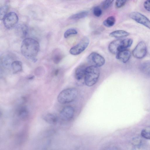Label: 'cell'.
I'll use <instances>...</instances> for the list:
<instances>
[{"label": "cell", "mask_w": 150, "mask_h": 150, "mask_svg": "<svg viewBox=\"0 0 150 150\" xmlns=\"http://www.w3.org/2000/svg\"><path fill=\"white\" fill-rule=\"evenodd\" d=\"M39 49V43L36 40L33 38H27L22 41L21 49L22 55L25 58L35 62Z\"/></svg>", "instance_id": "cell-1"}, {"label": "cell", "mask_w": 150, "mask_h": 150, "mask_svg": "<svg viewBox=\"0 0 150 150\" xmlns=\"http://www.w3.org/2000/svg\"><path fill=\"white\" fill-rule=\"evenodd\" d=\"M9 6L6 4L0 7V18L1 20H3L6 15L8 14L7 12L9 9Z\"/></svg>", "instance_id": "cell-22"}, {"label": "cell", "mask_w": 150, "mask_h": 150, "mask_svg": "<svg viewBox=\"0 0 150 150\" xmlns=\"http://www.w3.org/2000/svg\"><path fill=\"white\" fill-rule=\"evenodd\" d=\"M17 114L18 116L22 119L26 118L28 115L29 112L27 108L25 106L20 107L18 110Z\"/></svg>", "instance_id": "cell-18"}, {"label": "cell", "mask_w": 150, "mask_h": 150, "mask_svg": "<svg viewBox=\"0 0 150 150\" xmlns=\"http://www.w3.org/2000/svg\"><path fill=\"white\" fill-rule=\"evenodd\" d=\"M122 40L118 39L111 42L108 46L110 52L113 54H117L120 51Z\"/></svg>", "instance_id": "cell-10"}, {"label": "cell", "mask_w": 150, "mask_h": 150, "mask_svg": "<svg viewBox=\"0 0 150 150\" xmlns=\"http://www.w3.org/2000/svg\"><path fill=\"white\" fill-rule=\"evenodd\" d=\"M64 54L59 49H56L53 52L52 59L54 62L58 64L63 57Z\"/></svg>", "instance_id": "cell-13"}, {"label": "cell", "mask_w": 150, "mask_h": 150, "mask_svg": "<svg viewBox=\"0 0 150 150\" xmlns=\"http://www.w3.org/2000/svg\"><path fill=\"white\" fill-rule=\"evenodd\" d=\"M90 42L88 38H83L76 45L70 49V53L73 55H78L83 52L87 47Z\"/></svg>", "instance_id": "cell-4"}, {"label": "cell", "mask_w": 150, "mask_h": 150, "mask_svg": "<svg viewBox=\"0 0 150 150\" xmlns=\"http://www.w3.org/2000/svg\"><path fill=\"white\" fill-rule=\"evenodd\" d=\"M113 1V0L104 1L101 3V6L103 9H107L110 6Z\"/></svg>", "instance_id": "cell-27"}, {"label": "cell", "mask_w": 150, "mask_h": 150, "mask_svg": "<svg viewBox=\"0 0 150 150\" xmlns=\"http://www.w3.org/2000/svg\"><path fill=\"white\" fill-rule=\"evenodd\" d=\"M100 74L98 67L90 66L87 67L84 78V81L86 85L91 86L97 82Z\"/></svg>", "instance_id": "cell-2"}, {"label": "cell", "mask_w": 150, "mask_h": 150, "mask_svg": "<svg viewBox=\"0 0 150 150\" xmlns=\"http://www.w3.org/2000/svg\"><path fill=\"white\" fill-rule=\"evenodd\" d=\"M129 35V33L122 30H118L110 33L109 35L112 37L117 38L126 37Z\"/></svg>", "instance_id": "cell-16"}, {"label": "cell", "mask_w": 150, "mask_h": 150, "mask_svg": "<svg viewBox=\"0 0 150 150\" xmlns=\"http://www.w3.org/2000/svg\"><path fill=\"white\" fill-rule=\"evenodd\" d=\"M88 13V11H82L72 15L70 16L69 18L71 20H77L84 18L87 16Z\"/></svg>", "instance_id": "cell-19"}, {"label": "cell", "mask_w": 150, "mask_h": 150, "mask_svg": "<svg viewBox=\"0 0 150 150\" xmlns=\"http://www.w3.org/2000/svg\"><path fill=\"white\" fill-rule=\"evenodd\" d=\"M87 67L82 65L79 66L76 70L75 76L76 79L80 81L84 78L86 70Z\"/></svg>", "instance_id": "cell-12"}, {"label": "cell", "mask_w": 150, "mask_h": 150, "mask_svg": "<svg viewBox=\"0 0 150 150\" xmlns=\"http://www.w3.org/2000/svg\"><path fill=\"white\" fill-rule=\"evenodd\" d=\"M78 33L77 31L75 29L71 28L67 30L64 33V36L67 38L71 35H76Z\"/></svg>", "instance_id": "cell-24"}, {"label": "cell", "mask_w": 150, "mask_h": 150, "mask_svg": "<svg viewBox=\"0 0 150 150\" xmlns=\"http://www.w3.org/2000/svg\"><path fill=\"white\" fill-rule=\"evenodd\" d=\"M58 72H59L58 70L57 69V70H56L54 72V75L56 76L58 74Z\"/></svg>", "instance_id": "cell-30"}, {"label": "cell", "mask_w": 150, "mask_h": 150, "mask_svg": "<svg viewBox=\"0 0 150 150\" xmlns=\"http://www.w3.org/2000/svg\"><path fill=\"white\" fill-rule=\"evenodd\" d=\"M3 21L4 26L7 29H10L13 28L17 23L18 17L15 13L11 12L6 15Z\"/></svg>", "instance_id": "cell-6"}, {"label": "cell", "mask_w": 150, "mask_h": 150, "mask_svg": "<svg viewBox=\"0 0 150 150\" xmlns=\"http://www.w3.org/2000/svg\"><path fill=\"white\" fill-rule=\"evenodd\" d=\"M74 112V109L72 106H65L60 111L59 113L60 117L63 120H69L73 118Z\"/></svg>", "instance_id": "cell-9"}, {"label": "cell", "mask_w": 150, "mask_h": 150, "mask_svg": "<svg viewBox=\"0 0 150 150\" xmlns=\"http://www.w3.org/2000/svg\"><path fill=\"white\" fill-rule=\"evenodd\" d=\"M131 56L130 52L126 49L122 50L117 54L116 58L121 62L126 63L129 61Z\"/></svg>", "instance_id": "cell-11"}, {"label": "cell", "mask_w": 150, "mask_h": 150, "mask_svg": "<svg viewBox=\"0 0 150 150\" xmlns=\"http://www.w3.org/2000/svg\"><path fill=\"white\" fill-rule=\"evenodd\" d=\"M116 21L115 17L112 16L108 17L103 22V25L108 27H112L114 25Z\"/></svg>", "instance_id": "cell-21"}, {"label": "cell", "mask_w": 150, "mask_h": 150, "mask_svg": "<svg viewBox=\"0 0 150 150\" xmlns=\"http://www.w3.org/2000/svg\"><path fill=\"white\" fill-rule=\"evenodd\" d=\"M126 0H117L116 1L115 5L117 8H120L124 6L126 3Z\"/></svg>", "instance_id": "cell-28"}, {"label": "cell", "mask_w": 150, "mask_h": 150, "mask_svg": "<svg viewBox=\"0 0 150 150\" xmlns=\"http://www.w3.org/2000/svg\"><path fill=\"white\" fill-rule=\"evenodd\" d=\"M16 31L17 35L23 38L25 37L28 33L27 27L24 25H19L16 28Z\"/></svg>", "instance_id": "cell-14"}, {"label": "cell", "mask_w": 150, "mask_h": 150, "mask_svg": "<svg viewBox=\"0 0 150 150\" xmlns=\"http://www.w3.org/2000/svg\"><path fill=\"white\" fill-rule=\"evenodd\" d=\"M142 136L144 138L150 139V129H144L141 132Z\"/></svg>", "instance_id": "cell-25"}, {"label": "cell", "mask_w": 150, "mask_h": 150, "mask_svg": "<svg viewBox=\"0 0 150 150\" xmlns=\"http://www.w3.org/2000/svg\"><path fill=\"white\" fill-rule=\"evenodd\" d=\"M43 119L47 122L51 124H54L57 123L58 118L57 116L52 113H47L43 117Z\"/></svg>", "instance_id": "cell-15"}, {"label": "cell", "mask_w": 150, "mask_h": 150, "mask_svg": "<svg viewBox=\"0 0 150 150\" xmlns=\"http://www.w3.org/2000/svg\"><path fill=\"white\" fill-rule=\"evenodd\" d=\"M147 53V47L145 43L143 41L140 42L132 51L133 56L137 59H142Z\"/></svg>", "instance_id": "cell-8"}, {"label": "cell", "mask_w": 150, "mask_h": 150, "mask_svg": "<svg viewBox=\"0 0 150 150\" xmlns=\"http://www.w3.org/2000/svg\"><path fill=\"white\" fill-rule=\"evenodd\" d=\"M11 67L13 74L17 73L22 70V63L19 61H14L11 64Z\"/></svg>", "instance_id": "cell-17"}, {"label": "cell", "mask_w": 150, "mask_h": 150, "mask_svg": "<svg viewBox=\"0 0 150 150\" xmlns=\"http://www.w3.org/2000/svg\"><path fill=\"white\" fill-rule=\"evenodd\" d=\"M102 10L99 6L95 7L93 9V13L94 15L96 17H99L102 14Z\"/></svg>", "instance_id": "cell-26"}, {"label": "cell", "mask_w": 150, "mask_h": 150, "mask_svg": "<svg viewBox=\"0 0 150 150\" xmlns=\"http://www.w3.org/2000/svg\"><path fill=\"white\" fill-rule=\"evenodd\" d=\"M129 16L132 19L150 29V20L144 15L138 12H133Z\"/></svg>", "instance_id": "cell-7"}, {"label": "cell", "mask_w": 150, "mask_h": 150, "mask_svg": "<svg viewBox=\"0 0 150 150\" xmlns=\"http://www.w3.org/2000/svg\"><path fill=\"white\" fill-rule=\"evenodd\" d=\"M144 6L147 11H150V0L145 1L144 3Z\"/></svg>", "instance_id": "cell-29"}, {"label": "cell", "mask_w": 150, "mask_h": 150, "mask_svg": "<svg viewBox=\"0 0 150 150\" xmlns=\"http://www.w3.org/2000/svg\"><path fill=\"white\" fill-rule=\"evenodd\" d=\"M132 43L133 40L131 38L122 40L120 47V51L126 50V49L130 47Z\"/></svg>", "instance_id": "cell-20"}, {"label": "cell", "mask_w": 150, "mask_h": 150, "mask_svg": "<svg viewBox=\"0 0 150 150\" xmlns=\"http://www.w3.org/2000/svg\"><path fill=\"white\" fill-rule=\"evenodd\" d=\"M34 78V76H31V77H30L28 78V79H33Z\"/></svg>", "instance_id": "cell-31"}, {"label": "cell", "mask_w": 150, "mask_h": 150, "mask_svg": "<svg viewBox=\"0 0 150 150\" xmlns=\"http://www.w3.org/2000/svg\"><path fill=\"white\" fill-rule=\"evenodd\" d=\"M78 92L74 88L66 89L62 91L57 97L58 102L62 104H66L73 101L78 96Z\"/></svg>", "instance_id": "cell-3"}, {"label": "cell", "mask_w": 150, "mask_h": 150, "mask_svg": "<svg viewBox=\"0 0 150 150\" xmlns=\"http://www.w3.org/2000/svg\"><path fill=\"white\" fill-rule=\"evenodd\" d=\"M141 68L142 71L144 74L150 76V62L144 63L142 65Z\"/></svg>", "instance_id": "cell-23"}, {"label": "cell", "mask_w": 150, "mask_h": 150, "mask_svg": "<svg viewBox=\"0 0 150 150\" xmlns=\"http://www.w3.org/2000/svg\"><path fill=\"white\" fill-rule=\"evenodd\" d=\"M87 61L90 65L98 67L103 66L105 61L104 58L102 56L95 52H92L88 55Z\"/></svg>", "instance_id": "cell-5"}]
</instances>
